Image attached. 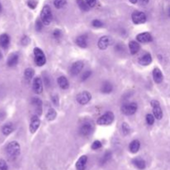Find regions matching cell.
I'll use <instances>...</instances> for the list:
<instances>
[{"label": "cell", "mask_w": 170, "mask_h": 170, "mask_svg": "<svg viewBox=\"0 0 170 170\" xmlns=\"http://www.w3.org/2000/svg\"><path fill=\"white\" fill-rule=\"evenodd\" d=\"M129 151L133 154H135V153H137L139 150V148H140V143H139V141L137 140V139H135V140H133L130 144H129Z\"/></svg>", "instance_id": "obj_25"}, {"label": "cell", "mask_w": 170, "mask_h": 170, "mask_svg": "<svg viewBox=\"0 0 170 170\" xmlns=\"http://www.w3.org/2000/svg\"><path fill=\"white\" fill-rule=\"evenodd\" d=\"M91 100V95L88 91H82L76 96V100L80 105H85Z\"/></svg>", "instance_id": "obj_6"}, {"label": "cell", "mask_w": 170, "mask_h": 170, "mask_svg": "<svg viewBox=\"0 0 170 170\" xmlns=\"http://www.w3.org/2000/svg\"><path fill=\"white\" fill-rule=\"evenodd\" d=\"M2 11V6H1V3H0V13Z\"/></svg>", "instance_id": "obj_51"}, {"label": "cell", "mask_w": 170, "mask_h": 170, "mask_svg": "<svg viewBox=\"0 0 170 170\" xmlns=\"http://www.w3.org/2000/svg\"><path fill=\"white\" fill-rule=\"evenodd\" d=\"M101 146H102L101 142L99 140H96V141H94V143H93L92 145H91V149L94 150H99V149H100Z\"/></svg>", "instance_id": "obj_35"}, {"label": "cell", "mask_w": 170, "mask_h": 170, "mask_svg": "<svg viewBox=\"0 0 170 170\" xmlns=\"http://www.w3.org/2000/svg\"><path fill=\"white\" fill-rule=\"evenodd\" d=\"M42 24H43V23H42V21L41 20V18L36 21V30H37L38 32H40V31L42 29Z\"/></svg>", "instance_id": "obj_36"}, {"label": "cell", "mask_w": 170, "mask_h": 170, "mask_svg": "<svg viewBox=\"0 0 170 170\" xmlns=\"http://www.w3.org/2000/svg\"><path fill=\"white\" fill-rule=\"evenodd\" d=\"M67 0H54V6L56 9H62L66 5Z\"/></svg>", "instance_id": "obj_32"}, {"label": "cell", "mask_w": 170, "mask_h": 170, "mask_svg": "<svg viewBox=\"0 0 170 170\" xmlns=\"http://www.w3.org/2000/svg\"><path fill=\"white\" fill-rule=\"evenodd\" d=\"M154 119H155V117L152 114H148L146 115V122L150 125H154Z\"/></svg>", "instance_id": "obj_34"}, {"label": "cell", "mask_w": 170, "mask_h": 170, "mask_svg": "<svg viewBox=\"0 0 170 170\" xmlns=\"http://www.w3.org/2000/svg\"><path fill=\"white\" fill-rule=\"evenodd\" d=\"M77 5L80 9H81L82 11L84 12H87L90 10V6H89L87 3L85 2V0H76Z\"/></svg>", "instance_id": "obj_27"}, {"label": "cell", "mask_w": 170, "mask_h": 170, "mask_svg": "<svg viewBox=\"0 0 170 170\" xmlns=\"http://www.w3.org/2000/svg\"><path fill=\"white\" fill-rule=\"evenodd\" d=\"M139 3H140L141 5H146L147 3H149L150 0H138Z\"/></svg>", "instance_id": "obj_46"}, {"label": "cell", "mask_w": 170, "mask_h": 170, "mask_svg": "<svg viewBox=\"0 0 170 170\" xmlns=\"http://www.w3.org/2000/svg\"><path fill=\"white\" fill-rule=\"evenodd\" d=\"M41 20L46 26H48L51 24V22L52 21V13L51 8L48 5L43 7V9L42 10L41 13Z\"/></svg>", "instance_id": "obj_2"}, {"label": "cell", "mask_w": 170, "mask_h": 170, "mask_svg": "<svg viewBox=\"0 0 170 170\" xmlns=\"http://www.w3.org/2000/svg\"><path fill=\"white\" fill-rule=\"evenodd\" d=\"M136 39L138 40L139 42L142 43H147V42H152L153 38L152 35L150 32H143V33H139L136 36Z\"/></svg>", "instance_id": "obj_13"}, {"label": "cell", "mask_w": 170, "mask_h": 170, "mask_svg": "<svg viewBox=\"0 0 170 170\" xmlns=\"http://www.w3.org/2000/svg\"><path fill=\"white\" fill-rule=\"evenodd\" d=\"M129 2L131 3H136L138 2V0H129Z\"/></svg>", "instance_id": "obj_49"}, {"label": "cell", "mask_w": 170, "mask_h": 170, "mask_svg": "<svg viewBox=\"0 0 170 170\" xmlns=\"http://www.w3.org/2000/svg\"><path fill=\"white\" fill-rule=\"evenodd\" d=\"M87 41H88L87 35L83 34V35L79 36L78 38H76V44L78 45L79 47H82V48H85V47H87V44H88Z\"/></svg>", "instance_id": "obj_16"}, {"label": "cell", "mask_w": 170, "mask_h": 170, "mask_svg": "<svg viewBox=\"0 0 170 170\" xmlns=\"http://www.w3.org/2000/svg\"><path fill=\"white\" fill-rule=\"evenodd\" d=\"M132 163L135 167L139 168V169H144V168H145V166H146L145 161L141 158H134L132 160Z\"/></svg>", "instance_id": "obj_21"}, {"label": "cell", "mask_w": 170, "mask_h": 170, "mask_svg": "<svg viewBox=\"0 0 170 170\" xmlns=\"http://www.w3.org/2000/svg\"><path fill=\"white\" fill-rule=\"evenodd\" d=\"M52 100L53 104H54L55 106H58L59 98L57 96H53L52 97Z\"/></svg>", "instance_id": "obj_43"}, {"label": "cell", "mask_w": 170, "mask_h": 170, "mask_svg": "<svg viewBox=\"0 0 170 170\" xmlns=\"http://www.w3.org/2000/svg\"><path fill=\"white\" fill-rule=\"evenodd\" d=\"M9 42H10V38L8 34H2L0 36V45L3 48H7L9 47Z\"/></svg>", "instance_id": "obj_24"}, {"label": "cell", "mask_w": 170, "mask_h": 170, "mask_svg": "<svg viewBox=\"0 0 170 170\" xmlns=\"http://www.w3.org/2000/svg\"><path fill=\"white\" fill-rule=\"evenodd\" d=\"M115 49L119 52H122V51H124V46L122 44H117L115 47Z\"/></svg>", "instance_id": "obj_45"}, {"label": "cell", "mask_w": 170, "mask_h": 170, "mask_svg": "<svg viewBox=\"0 0 170 170\" xmlns=\"http://www.w3.org/2000/svg\"><path fill=\"white\" fill-rule=\"evenodd\" d=\"M110 43V38L107 36H104L102 38H100V40L98 41V47L101 50H105L109 47Z\"/></svg>", "instance_id": "obj_15"}, {"label": "cell", "mask_w": 170, "mask_h": 170, "mask_svg": "<svg viewBox=\"0 0 170 170\" xmlns=\"http://www.w3.org/2000/svg\"><path fill=\"white\" fill-rule=\"evenodd\" d=\"M150 104H151V106L153 107V111H154V117L157 120H161L163 118V110H162L161 106L159 105V102L158 100H154L151 101Z\"/></svg>", "instance_id": "obj_7"}, {"label": "cell", "mask_w": 170, "mask_h": 170, "mask_svg": "<svg viewBox=\"0 0 170 170\" xmlns=\"http://www.w3.org/2000/svg\"><path fill=\"white\" fill-rule=\"evenodd\" d=\"M152 62V56L150 53H146L141 56L139 60V63L142 66H148Z\"/></svg>", "instance_id": "obj_19"}, {"label": "cell", "mask_w": 170, "mask_h": 170, "mask_svg": "<svg viewBox=\"0 0 170 170\" xmlns=\"http://www.w3.org/2000/svg\"><path fill=\"white\" fill-rule=\"evenodd\" d=\"M85 2L87 3L90 8H93L96 4V0H85Z\"/></svg>", "instance_id": "obj_42"}, {"label": "cell", "mask_w": 170, "mask_h": 170, "mask_svg": "<svg viewBox=\"0 0 170 170\" xmlns=\"http://www.w3.org/2000/svg\"><path fill=\"white\" fill-rule=\"evenodd\" d=\"M153 77H154V81L157 84L161 83L163 81V79H164L162 71L158 68H154V71H153Z\"/></svg>", "instance_id": "obj_18"}, {"label": "cell", "mask_w": 170, "mask_h": 170, "mask_svg": "<svg viewBox=\"0 0 170 170\" xmlns=\"http://www.w3.org/2000/svg\"><path fill=\"white\" fill-rule=\"evenodd\" d=\"M93 130V126L90 122H85L81 125L80 129V134L82 136H88L92 133Z\"/></svg>", "instance_id": "obj_10"}, {"label": "cell", "mask_w": 170, "mask_h": 170, "mask_svg": "<svg viewBox=\"0 0 170 170\" xmlns=\"http://www.w3.org/2000/svg\"><path fill=\"white\" fill-rule=\"evenodd\" d=\"M3 134L4 135H9L13 131V126L12 124H6L5 125H3V129H2Z\"/></svg>", "instance_id": "obj_28"}, {"label": "cell", "mask_w": 170, "mask_h": 170, "mask_svg": "<svg viewBox=\"0 0 170 170\" xmlns=\"http://www.w3.org/2000/svg\"><path fill=\"white\" fill-rule=\"evenodd\" d=\"M28 42H29V38H27V37H24V38L22 39V43L24 45H27Z\"/></svg>", "instance_id": "obj_44"}, {"label": "cell", "mask_w": 170, "mask_h": 170, "mask_svg": "<svg viewBox=\"0 0 170 170\" xmlns=\"http://www.w3.org/2000/svg\"><path fill=\"white\" fill-rule=\"evenodd\" d=\"M2 57H3V55H2V53L0 52V60L2 59Z\"/></svg>", "instance_id": "obj_50"}, {"label": "cell", "mask_w": 170, "mask_h": 170, "mask_svg": "<svg viewBox=\"0 0 170 170\" xmlns=\"http://www.w3.org/2000/svg\"><path fill=\"white\" fill-rule=\"evenodd\" d=\"M137 109H138V106L136 103H125L121 106V111L125 115H132L137 111Z\"/></svg>", "instance_id": "obj_5"}, {"label": "cell", "mask_w": 170, "mask_h": 170, "mask_svg": "<svg viewBox=\"0 0 170 170\" xmlns=\"http://www.w3.org/2000/svg\"><path fill=\"white\" fill-rule=\"evenodd\" d=\"M6 153L10 158H16L20 154V145L18 142H10L6 148Z\"/></svg>", "instance_id": "obj_1"}, {"label": "cell", "mask_w": 170, "mask_h": 170, "mask_svg": "<svg viewBox=\"0 0 170 170\" xmlns=\"http://www.w3.org/2000/svg\"><path fill=\"white\" fill-rule=\"evenodd\" d=\"M83 67H84V64L81 61L74 62L72 66H71V76H77L81 71V70L83 69Z\"/></svg>", "instance_id": "obj_12"}, {"label": "cell", "mask_w": 170, "mask_h": 170, "mask_svg": "<svg viewBox=\"0 0 170 170\" xmlns=\"http://www.w3.org/2000/svg\"><path fill=\"white\" fill-rule=\"evenodd\" d=\"M37 4H38V3L35 0H28L27 1V6L29 7L30 9H34L37 7Z\"/></svg>", "instance_id": "obj_39"}, {"label": "cell", "mask_w": 170, "mask_h": 170, "mask_svg": "<svg viewBox=\"0 0 170 170\" xmlns=\"http://www.w3.org/2000/svg\"><path fill=\"white\" fill-rule=\"evenodd\" d=\"M34 76V70L32 68H27L25 71H24V76L25 79L27 80L28 81L32 79V77Z\"/></svg>", "instance_id": "obj_30"}, {"label": "cell", "mask_w": 170, "mask_h": 170, "mask_svg": "<svg viewBox=\"0 0 170 170\" xmlns=\"http://www.w3.org/2000/svg\"><path fill=\"white\" fill-rule=\"evenodd\" d=\"M132 21L135 24H142L146 22V15L143 12L135 11L132 13Z\"/></svg>", "instance_id": "obj_8"}, {"label": "cell", "mask_w": 170, "mask_h": 170, "mask_svg": "<svg viewBox=\"0 0 170 170\" xmlns=\"http://www.w3.org/2000/svg\"><path fill=\"white\" fill-rule=\"evenodd\" d=\"M52 36L54 38L58 39V38H60L61 37H62V31H61V30H58V29L54 30V32H52Z\"/></svg>", "instance_id": "obj_40"}, {"label": "cell", "mask_w": 170, "mask_h": 170, "mask_svg": "<svg viewBox=\"0 0 170 170\" xmlns=\"http://www.w3.org/2000/svg\"><path fill=\"white\" fill-rule=\"evenodd\" d=\"M112 91H113V85H112L111 83H110L109 81H106L103 83L102 85H101V91H102V93L109 94Z\"/></svg>", "instance_id": "obj_26"}, {"label": "cell", "mask_w": 170, "mask_h": 170, "mask_svg": "<svg viewBox=\"0 0 170 170\" xmlns=\"http://www.w3.org/2000/svg\"><path fill=\"white\" fill-rule=\"evenodd\" d=\"M40 120L38 118V115H33L31 119V122H30V126H29V129L30 132L32 134H34V133L38 130V129L40 126Z\"/></svg>", "instance_id": "obj_11"}, {"label": "cell", "mask_w": 170, "mask_h": 170, "mask_svg": "<svg viewBox=\"0 0 170 170\" xmlns=\"http://www.w3.org/2000/svg\"><path fill=\"white\" fill-rule=\"evenodd\" d=\"M0 170H9L8 164L3 159H0Z\"/></svg>", "instance_id": "obj_38"}, {"label": "cell", "mask_w": 170, "mask_h": 170, "mask_svg": "<svg viewBox=\"0 0 170 170\" xmlns=\"http://www.w3.org/2000/svg\"><path fill=\"white\" fill-rule=\"evenodd\" d=\"M46 117H47V120L49 121H52L56 119V111L54 110V109L51 108L48 110L47 114H46Z\"/></svg>", "instance_id": "obj_29"}, {"label": "cell", "mask_w": 170, "mask_h": 170, "mask_svg": "<svg viewBox=\"0 0 170 170\" xmlns=\"http://www.w3.org/2000/svg\"><path fill=\"white\" fill-rule=\"evenodd\" d=\"M18 62V55L17 53H13L8 58V66L9 67H15Z\"/></svg>", "instance_id": "obj_20"}, {"label": "cell", "mask_w": 170, "mask_h": 170, "mask_svg": "<svg viewBox=\"0 0 170 170\" xmlns=\"http://www.w3.org/2000/svg\"><path fill=\"white\" fill-rule=\"evenodd\" d=\"M44 82H45V84H46L47 86H49V85H50V81H49V77H48V76H46V77H45Z\"/></svg>", "instance_id": "obj_47"}, {"label": "cell", "mask_w": 170, "mask_h": 170, "mask_svg": "<svg viewBox=\"0 0 170 170\" xmlns=\"http://www.w3.org/2000/svg\"><path fill=\"white\" fill-rule=\"evenodd\" d=\"M110 158H111V153L108 151V152H106V154L103 155L102 158H101V159H100V164H106V163H107Z\"/></svg>", "instance_id": "obj_31"}, {"label": "cell", "mask_w": 170, "mask_h": 170, "mask_svg": "<svg viewBox=\"0 0 170 170\" xmlns=\"http://www.w3.org/2000/svg\"><path fill=\"white\" fill-rule=\"evenodd\" d=\"M33 52H34V61H35L36 65L39 66V67H42L46 63L45 54L43 53L42 50L38 47H35Z\"/></svg>", "instance_id": "obj_4"}, {"label": "cell", "mask_w": 170, "mask_h": 170, "mask_svg": "<svg viewBox=\"0 0 170 170\" xmlns=\"http://www.w3.org/2000/svg\"><path fill=\"white\" fill-rule=\"evenodd\" d=\"M32 89L36 94H41L43 91V84L40 77H36L32 82Z\"/></svg>", "instance_id": "obj_9"}, {"label": "cell", "mask_w": 170, "mask_h": 170, "mask_svg": "<svg viewBox=\"0 0 170 170\" xmlns=\"http://www.w3.org/2000/svg\"><path fill=\"white\" fill-rule=\"evenodd\" d=\"M139 48H140V47H139V43L135 41L129 42V52H130V53H131L132 55H135V54H136V53L138 52L139 50Z\"/></svg>", "instance_id": "obj_22"}, {"label": "cell", "mask_w": 170, "mask_h": 170, "mask_svg": "<svg viewBox=\"0 0 170 170\" xmlns=\"http://www.w3.org/2000/svg\"><path fill=\"white\" fill-rule=\"evenodd\" d=\"M103 23L101 21L98 20V19H95L92 22V26L95 27H103Z\"/></svg>", "instance_id": "obj_37"}, {"label": "cell", "mask_w": 170, "mask_h": 170, "mask_svg": "<svg viewBox=\"0 0 170 170\" xmlns=\"http://www.w3.org/2000/svg\"><path fill=\"white\" fill-rule=\"evenodd\" d=\"M114 119V114L113 112L107 111L104 114H102L98 120H97V124L100 125H109L113 123Z\"/></svg>", "instance_id": "obj_3"}, {"label": "cell", "mask_w": 170, "mask_h": 170, "mask_svg": "<svg viewBox=\"0 0 170 170\" xmlns=\"http://www.w3.org/2000/svg\"><path fill=\"white\" fill-rule=\"evenodd\" d=\"M167 14H168V17L170 18V7H168V9Z\"/></svg>", "instance_id": "obj_48"}, {"label": "cell", "mask_w": 170, "mask_h": 170, "mask_svg": "<svg viewBox=\"0 0 170 170\" xmlns=\"http://www.w3.org/2000/svg\"><path fill=\"white\" fill-rule=\"evenodd\" d=\"M57 83H58L59 86L62 89H63V90H67V89H68V87H69V81H68V80L63 76L58 77Z\"/></svg>", "instance_id": "obj_23"}, {"label": "cell", "mask_w": 170, "mask_h": 170, "mask_svg": "<svg viewBox=\"0 0 170 170\" xmlns=\"http://www.w3.org/2000/svg\"><path fill=\"white\" fill-rule=\"evenodd\" d=\"M87 162V156L83 155L77 160L76 164V168L77 170H85V165Z\"/></svg>", "instance_id": "obj_17"}, {"label": "cell", "mask_w": 170, "mask_h": 170, "mask_svg": "<svg viewBox=\"0 0 170 170\" xmlns=\"http://www.w3.org/2000/svg\"><path fill=\"white\" fill-rule=\"evenodd\" d=\"M122 131L124 135H128L130 133V127L127 123L122 124Z\"/></svg>", "instance_id": "obj_33"}, {"label": "cell", "mask_w": 170, "mask_h": 170, "mask_svg": "<svg viewBox=\"0 0 170 170\" xmlns=\"http://www.w3.org/2000/svg\"><path fill=\"white\" fill-rule=\"evenodd\" d=\"M91 71H86L85 73L83 74L81 76V81H85V80H87L91 76Z\"/></svg>", "instance_id": "obj_41"}, {"label": "cell", "mask_w": 170, "mask_h": 170, "mask_svg": "<svg viewBox=\"0 0 170 170\" xmlns=\"http://www.w3.org/2000/svg\"><path fill=\"white\" fill-rule=\"evenodd\" d=\"M32 105L36 109V112H37V114H42V101L41 99H39L38 97H33L32 100Z\"/></svg>", "instance_id": "obj_14"}]
</instances>
